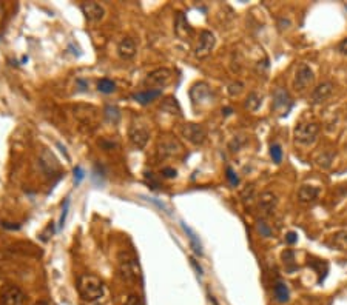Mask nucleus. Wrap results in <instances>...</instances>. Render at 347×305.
I'll use <instances>...</instances> for the list:
<instances>
[{"label":"nucleus","instance_id":"nucleus-38","mask_svg":"<svg viewBox=\"0 0 347 305\" xmlns=\"http://www.w3.org/2000/svg\"><path fill=\"white\" fill-rule=\"evenodd\" d=\"M338 51L341 52V54H344V55H347V37L338 45Z\"/></svg>","mask_w":347,"mask_h":305},{"label":"nucleus","instance_id":"nucleus-41","mask_svg":"<svg viewBox=\"0 0 347 305\" xmlns=\"http://www.w3.org/2000/svg\"><path fill=\"white\" fill-rule=\"evenodd\" d=\"M222 112H224L225 116H228V114L231 112V108H225V109H222Z\"/></svg>","mask_w":347,"mask_h":305},{"label":"nucleus","instance_id":"nucleus-30","mask_svg":"<svg viewBox=\"0 0 347 305\" xmlns=\"http://www.w3.org/2000/svg\"><path fill=\"white\" fill-rule=\"evenodd\" d=\"M256 230H258V233H259L261 236H264V237H270V236H271V228H270L264 220H258V222H256Z\"/></svg>","mask_w":347,"mask_h":305},{"label":"nucleus","instance_id":"nucleus-8","mask_svg":"<svg viewBox=\"0 0 347 305\" xmlns=\"http://www.w3.org/2000/svg\"><path fill=\"white\" fill-rule=\"evenodd\" d=\"M128 137H130V142L133 143L134 148L137 149H142L148 139H150V131L147 129L145 125H140V123H133L130 126V131H128Z\"/></svg>","mask_w":347,"mask_h":305},{"label":"nucleus","instance_id":"nucleus-39","mask_svg":"<svg viewBox=\"0 0 347 305\" xmlns=\"http://www.w3.org/2000/svg\"><path fill=\"white\" fill-rule=\"evenodd\" d=\"M191 265H193V266L196 268L197 274H199V276H202V268H200V266H199V265L196 263V260H194V259H191Z\"/></svg>","mask_w":347,"mask_h":305},{"label":"nucleus","instance_id":"nucleus-25","mask_svg":"<svg viewBox=\"0 0 347 305\" xmlns=\"http://www.w3.org/2000/svg\"><path fill=\"white\" fill-rule=\"evenodd\" d=\"M261 103H262V97H261L258 92L253 91V92H250V94L247 96L244 106H245L247 109H250V111H256V109L261 106Z\"/></svg>","mask_w":347,"mask_h":305},{"label":"nucleus","instance_id":"nucleus-29","mask_svg":"<svg viewBox=\"0 0 347 305\" xmlns=\"http://www.w3.org/2000/svg\"><path fill=\"white\" fill-rule=\"evenodd\" d=\"M270 157L275 163H281L282 162V148L279 143H273L270 146Z\"/></svg>","mask_w":347,"mask_h":305},{"label":"nucleus","instance_id":"nucleus-4","mask_svg":"<svg viewBox=\"0 0 347 305\" xmlns=\"http://www.w3.org/2000/svg\"><path fill=\"white\" fill-rule=\"evenodd\" d=\"M315 82V74L312 68L307 63H298L295 77H293V88L298 92H304L308 86H312Z\"/></svg>","mask_w":347,"mask_h":305},{"label":"nucleus","instance_id":"nucleus-5","mask_svg":"<svg viewBox=\"0 0 347 305\" xmlns=\"http://www.w3.org/2000/svg\"><path fill=\"white\" fill-rule=\"evenodd\" d=\"M170 79L171 71L168 68H157L147 74V77L143 79V85L148 89H162V86H165L170 82Z\"/></svg>","mask_w":347,"mask_h":305},{"label":"nucleus","instance_id":"nucleus-1","mask_svg":"<svg viewBox=\"0 0 347 305\" xmlns=\"http://www.w3.org/2000/svg\"><path fill=\"white\" fill-rule=\"evenodd\" d=\"M77 290L83 300L93 302L103 296V282L94 274H83L77 280Z\"/></svg>","mask_w":347,"mask_h":305},{"label":"nucleus","instance_id":"nucleus-40","mask_svg":"<svg viewBox=\"0 0 347 305\" xmlns=\"http://www.w3.org/2000/svg\"><path fill=\"white\" fill-rule=\"evenodd\" d=\"M3 12H5V9H3V5L0 3V22H2V18H3Z\"/></svg>","mask_w":347,"mask_h":305},{"label":"nucleus","instance_id":"nucleus-21","mask_svg":"<svg viewBox=\"0 0 347 305\" xmlns=\"http://www.w3.org/2000/svg\"><path fill=\"white\" fill-rule=\"evenodd\" d=\"M273 294H275V299L279 302V303H285L290 300V291H288V287L282 282V280H278L273 287Z\"/></svg>","mask_w":347,"mask_h":305},{"label":"nucleus","instance_id":"nucleus-27","mask_svg":"<svg viewBox=\"0 0 347 305\" xmlns=\"http://www.w3.org/2000/svg\"><path fill=\"white\" fill-rule=\"evenodd\" d=\"M103 116H105V119H106L108 122L116 123V122L119 120V117H120V112H119V109H117L116 106L108 105V106L103 109Z\"/></svg>","mask_w":347,"mask_h":305},{"label":"nucleus","instance_id":"nucleus-2","mask_svg":"<svg viewBox=\"0 0 347 305\" xmlns=\"http://www.w3.org/2000/svg\"><path fill=\"white\" fill-rule=\"evenodd\" d=\"M117 273L125 282H136L140 277V268L133 253L120 251L117 254Z\"/></svg>","mask_w":347,"mask_h":305},{"label":"nucleus","instance_id":"nucleus-28","mask_svg":"<svg viewBox=\"0 0 347 305\" xmlns=\"http://www.w3.org/2000/svg\"><path fill=\"white\" fill-rule=\"evenodd\" d=\"M282 262H284V265L288 268V271L295 270V268H296V263H295V253H293L291 250H285V251L282 253Z\"/></svg>","mask_w":347,"mask_h":305},{"label":"nucleus","instance_id":"nucleus-12","mask_svg":"<svg viewBox=\"0 0 347 305\" xmlns=\"http://www.w3.org/2000/svg\"><path fill=\"white\" fill-rule=\"evenodd\" d=\"M278 205V197L270 193V191H265L259 196V200H258V209L262 216H270L275 208Z\"/></svg>","mask_w":347,"mask_h":305},{"label":"nucleus","instance_id":"nucleus-37","mask_svg":"<svg viewBox=\"0 0 347 305\" xmlns=\"http://www.w3.org/2000/svg\"><path fill=\"white\" fill-rule=\"evenodd\" d=\"M285 240H287V243H290V245H293L296 240H298V234L296 233H293V231H290V233H287V236H285Z\"/></svg>","mask_w":347,"mask_h":305},{"label":"nucleus","instance_id":"nucleus-3","mask_svg":"<svg viewBox=\"0 0 347 305\" xmlns=\"http://www.w3.org/2000/svg\"><path fill=\"white\" fill-rule=\"evenodd\" d=\"M319 132V125L316 122H301L295 126V140L301 145H312Z\"/></svg>","mask_w":347,"mask_h":305},{"label":"nucleus","instance_id":"nucleus-14","mask_svg":"<svg viewBox=\"0 0 347 305\" xmlns=\"http://www.w3.org/2000/svg\"><path fill=\"white\" fill-rule=\"evenodd\" d=\"M117 52H119V55H120L123 60L133 59V57L136 55V52H137V46H136L134 39H131V37H123V39L119 42V45H117Z\"/></svg>","mask_w":347,"mask_h":305},{"label":"nucleus","instance_id":"nucleus-31","mask_svg":"<svg viewBox=\"0 0 347 305\" xmlns=\"http://www.w3.org/2000/svg\"><path fill=\"white\" fill-rule=\"evenodd\" d=\"M242 88H244V85L241 83V82H233V83H230V86H228V94L230 96H239L241 94V91H242Z\"/></svg>","mask_w":347,"mask_h":305},{"label":"nucleus","instance_id":"nucleus-16","mask_svg":"<svg viewBox=\"0 0 347 305\" xmlns=\"http://www.w3.org/2000/svg\"><path fill=\"white\" fill-rule=\"evenodd\" d=\"M333 92V83L332 82H322L319 83L313 92H312V102L313 103H322L324 100H327Z\"/></svg>","mask_w":347,"mask_h":305},{"label":"nucleus","instance_id":"nucleus-13","mask_svg":"<svg viewBox=\"0 0 347 305\" xmlns=\"http://www.w3.org/2000/svg\"><path fill=\"white\" fill-rule=\"evenodd\" d=\"M174 32L182 40H185L187 37H190L193 34V28L190 26L187 17L180 11H177L176 15H174Z\"/></svg>","mask_w":347,"mask_h":305},{"label":"nucleus","instance_id":"nucleus-10","mask_svg":"<svg viewBox=\"0 0 347 305\" xmlns=\"http://www.w3.org/2000/svg\"><path fill=\"white\" fill-rule=\"evenodd\" d=\"M80 11L88 22H100L105 17V8L97 2H83L80 5Z\"/></svg>","mask_w":347,"mask_h":305},{"label":"nucleus","instance_id":"nucleus-23","mask_svg":"<svg viewBox=\"0 0 347 305\" xmlns=\"http://www.w3.org/2000/svg\"><path fill=\"white\" fill-rule=\"evenodd\" d=\"M180 225H182L184 231L187 233V236H188V239H190V243H191V248L194 250V253H196V254H202V245H200V242H199L196 233H194L190 226H187L184 222H182Z\"/></svg>","mask_w":347,"mask_h":305},{"label":"nucleus","instance_id":"nucleus-22","mask_svg":"<svg viewBox=\"0 0 347 305\" xmlns=\"http://www.w3.org/2000/svg\"><path fill=\"white\" fill-rule=\"evenodd\" d=\"M330 245L339 251L347 253V231H336L330 237Z\"/></svg>","mask_w":347,"mask_h":305},{"label":"nucleus","instance_id":"nucleus-15","mask_svg":"<svg viewBox=\"0 0 347 305\" xmlns=\"http://www.w3.org/2000/svg\"><path fill=\"white\" fill-rule=\"evenodd\" d=\"M190 97L194 103H202V102H208V99L211 97V89L208 88L207 83L199 82L196 85H193V88L190 89Z\"/></svg>","mask_w":347,"mask_h":305},{"label":"nucleus","instance_id":"nucleus-24","mask_svg":"<svg viewBox=\"0 0 347 305\" xmlns=\"http://www.w3.org/2000/svg\"><path fill=\"white\" fill-rule=\"evenodd\" d=\"M160 109H163V111H167V112H170V114L180 116V106H179V103L176 102L174 97H167V99L162 102Z\"/></svg>","mask_w":347,"mask_h":305},{"label":"nucleus","instance_id":"nucleus-42","mask_svg":"<svg viewBox=\"0 0 347 305\" xmlns=\"http://www.w3.org/2000/svg\"><path fill=\"white\" fill-rule=\"evenodd\" d=\"M35 305H48V302H45V300H39Z\"/></svg>","mask_w":347,"mask_h":305},{"label":"nucleus","instance_id":"nucleus-9","mask_svg":"<svg viewBox=\"0 0 347 305\" xmlns=\"http://www.w3.org/2000/svg\"><path fill=\"white\" fill-rule=\"evenodd\" d=\"M25 303V293L15 287L8 285L2 291V305H23Z\"/></svg>","mask_w":347,"mask_h":305},{"label":"nucleus","instance_id":"nucleus-7","mask_svg":"<svg viewBox=\"0 0 347 305\" xmlns=\"http://www.w3.org/2000/svg\"><path fill=\"white\" fill-rule=\"evenodd\" d=\"M182 136L193 145H202L207 139V131L199 123H185L182 126Z\"/></svg>","mask_w":347,"mask_h":305},{"label":"nucleus","instance_id":"nucleus-32","mask_svg":"<svg viewBox=\"0 0 347 305\" xmlns=\"http://www.w3.org/2000/svg\"><path fill=\"white\" fill-rule=\"evenodd\" d=\"M123 305H143V302H142V299L137 294H130Z\"/></svg>","mask_w":347,"mask_h":305},{"label":"nucleus","instance_id":"nucleus-34","mask_svg":"<svg viewBox=\"0 0 347 305\" xmlns=\"http://www.w3.org/2000/svg\"><path fill=\"white\" fill-rule=\"evenodd\" d=\"M83 176H85V174H83V169H82L80 166H76V168H74V180H76V183H79V182L83 179Z\"/></svg>","mask_w":347,"mask_h":305},{"label":"nucleus","instance_id":"nucleus-6","mask_svg":"<svg viewBox=\"0 0 347 305\" xmlns=\"http://www.w3.org/2000/svg\"><path fill=\"white\" fill-rule=\"evenodd\" d=\"M182 153V145L173 136H165L157 143V159H168L174 157Z\"/></svg>","mask_w":347,"mask_h":305},{"label":"nucleus","instance_id":"nucleus-33","mask_svg":"<svg viewBox=\"0 0 347 305\" xmlns=\"http://www.w3.org/2000/svg\"><path fill=\"white\" fill-rule=\"evenodd\" d=\"M227 179H228V182L233 185V186H236L238 183H239V179H238V176H236V173L228 166L227 168Z\"/></svg>","mask_w":347,"mask_h":305},{"label":"nucleus","instance_id":"nucleus-17","mask_svg":"<svg viewBox=\"0 0 347 305\" xmlns=\"http://www.w3.org/2000/svg\"><path fill=\"white\" fill-rule=\"evenodd\" d=\"M291 106V99L288 96V92L284 88H276L273 92V103L271 108L273 109H279V108H285V111H288Z\"/></svg>","mask_w":347,"mask_h":305},{"label":"nucleus","instance_id":"nucleus-19","mask_svg":"<svg viewBox=\"0 0 347 305\" xmlns=\"http://www.w3.org/2000/svg\"><path fill=\"white\" fill-rule=\"evenodd\" d=\"M319 196V188L312 186V185H302L298 191V199L304 203L315 202Z\"/></svg>","mask_w":347,"mask_h":305},{"label":"nucleus","instance_id":"nucleus-26","mask_svg":"<svg viewBox=\"0 0 347 305\" xmlns=\"http://www.w3.org/2000/svg\"><path fill=\"white\" fill-rule=\"evenodd\" d=\"M97 89L103 94H111L116 91V83L109 79H100L97 82Z\"/></svg>","mask_w":347,"mask_h":305},{"label":"nucleus","instance_id":"nucleus-11","mask_svg":"<svg viewBox=\"0 0 347 305\" xmlns=\"http://www.w3.org/2000/svg\"><path fill=\"white\" fill-rule=\"evenodd\" d=\"M214 42H216L214 40V35L210 31H200V34H199V43L196 46V57H199V59L207 57L211 52V49L214 46Z\"/></svg>","mask_w":347,"mask_h":305},{"label":"nucleus","instance_id":"nucleus-20","mask_svg":"<svg viewBox=\"0 0 347 305\" xmlns=\"http://www.w3.org/2000/svg\"><path fill=\"white\" fill-rule=\"evenodd\" d=\"M162 96V89H145V91H140V92H136L133 96V99L140 103V105H147L150 102H153L154 99L160 97Z\"/></svg>","mask_w":347,"mask_h":305},{"label":"nucleus","instance_id":"nucleus-35","mask_svg":"<svg viewBox=\"0 0 347 305\" xmlns=\"http://www.w3.org/2000/svg\"><path fill=\"white\" fill-rule=\"evenodd\" d=\"M162 174H163V177H168V179H171V177H176V169L174 168H163L162 169Z\"/></svg>","mask_w":347,"mask_h":305},{"label":"nucleus","instance_id":"nucleus-18","mask_svg":"<svg viewBox=\"0 0 347 305\" xmlns=\"http://www.w3.org/2000/svg\"><path fill=\"white\" fill-rule=\"evenodd\" d=\"M40 165L48 174H54L56 171H59V163H57L56 157L51 153H48L46 149H43L40 154Z\"/></svg>","mask_w":347,"mask_h":305},{"label":"nucleus","instance_id":"nucleus-36","mask_svg":"<svg viewBox=\"0 0 347 305\" xmlns=\"http://www.w3.org/2000/svg\"><path fill=\"white\" fill-rule=\"evenodd\" d=\"M68 205H69V202L66 200L65 202V206H63V209H62V216H60V220H59V225H60V228L63 226V223H65V217H66V213H68Z\"/></svg>","mask_w":347,"mask_h":305}]
</instances>
